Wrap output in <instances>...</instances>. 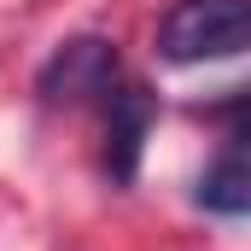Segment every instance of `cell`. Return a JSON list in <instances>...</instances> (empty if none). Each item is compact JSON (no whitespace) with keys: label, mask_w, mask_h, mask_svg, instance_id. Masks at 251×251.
I'll return each mask as SVG.
<instances>
[{"label":"cell","mask_w":251,"mask_h":251,"mask_svg":"<svg viewBox=\"0 0 251 251\" xmlns=\"http://www.w3.org/2000/svg\"><path fill=\"white\" fill-rule=\"evenodd\" d=\"M246 41H251L246 0H176L158 18V59H170V64L240 59Z\"/></svg>","instance_id":"6da1fadb"},{"label":"cell","mask_w":251,"mask_h":251,"mask_svg":"<svg viewBox=\"0 0 251 251\" xmlns=\"http://www.w3.org/2000/svg\"><path fill=\"white\" fill-rule=\"evenodd\" d=\"M123 76H128V70H123V59H117L111 41L76 35V41H59V53L41 64L35 94H41L47 105H88V111H100Z\"/></svg>","instance_id":"7a4b0ae2"},{"label":"cell","mask_w":251,"mask_h":251,"mask_svg":"<svg viewBox=\"0 0 251 251\" xmlns=\"http://www.w3.org/2000/svg\"><path fill=\"white\" fill-rule=\"evenodd\" d=\"M100 123H105V176L128 187L134 181V164H140V146H146V128H152V94L123 76L111 88V100L100 105Z\"/></svg>","instance_id":"3957f363"},{"label":"cell","mask_w":251,"mask_h":251,"mask_svg":"<svg viewBox=\"0 0 251 251\" xmlns=\"http://www.w3.org/2000/svg\"><path fill=\"white\" fill-rule=\"evenodd\" d=\"M199 204H204L210 216H246L251 176H246V134H240V123L222 134L216 164H204V176H199Z\"/></svg>","instance_id":"277c9868"}]
</instances>
